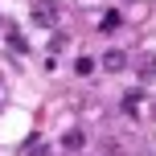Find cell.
Listing matches in <instances>:
<instances>
[{
	"instance_id": "6da1fadb",
	"label": "cell",
	"mask_w": 156,
	"mask_h": 156,
	"mask_svg": "<svg viewBox=\"0 0 156 156\" xmlns=\"http://www.w3.org/2000/svg\"><path fill=\"white\" fill-rule=\"evenodd\" d=\"M29 16H33V25H37V29H58L62 8H58V0H33Z\"/></svg>"
},
{
	"instance_id": "7a4b0ae2",
	"label": "cell",
	"mask_w": 156,
	"mask_h": 156,
	"mask_svg": "<svg viewBox=\"0 0 156 156\" xmlns=\"http://www.w3.org/2000/svg\"><path fill=\"white\" fill-rule=\"evenodd\" d=\"M99 66H103L107 74H123L127 66H132V58H127V49H107V54L99 58Z\"/></svg>"
},
{
	"instance_id": "3957f363",
	"label": "cell",
	"mask_w": 156,
	"mask_h": 156,
	"mask_svg": "<svg viewBox=\"0 0 156 156\" xmlns=\"http://www.w3.org/2000/svg\"><path fill=\"white\" fill-rule=\"evenodd\" d=\"M62 148H66V156H70V152H82V148H86V132H82V127L62 132Z\"/></svg>"
},
{
	"instance_id": "277c9868",
	"label": "cell",
	"mask_w": 156,
	"mask_h": 156,
	"mask_svg": "<svg viewBox=\"0 0 156 156\" xmlns=\"http://www.w3.org/2000/svg\"><path fill=\"white\" fill-rule=\"evenodd\" d=\"M140 103H144V90H127V94H123V111H127V115H136Z\"/></svg>"
},
{
	"instance_id": "5b68a950",
	"label": "cell",
	"mask_w": 156,
	"mask_h": 156,
	"mask_svg": "<svg viewBox=\"0 0 156 156\" xmlns=\"http://www.w3.org/2000/svg\"><path fill=\"white\" fill-rule=\"evenodd\" d=\"M140 78H156V54L140 58Z\"/></svg>"
},
{
	"instance_id": "8992f818",
	"label": "cell",
	"mask_w": 156,
	"mask_h": 156,
	"mask_svg": "<svg viewBox=\"0 0 156 156\" xmlns=\"http://www.w3.org/2000/svg\"><path fill=\"white\" fill-rule=\"evenodd\" d=\"M25 156H49V148H45V144L37 140V136H33V140L25 144Z\"/></svg>"
},
{
	"instance_id": "52a82bcc",
	"label": "cell",
	"mask_w": 156,
	"mask_h": 156,
	"mask_svg": "<svg viewBox=\"0 0 156 156\" xmlns=\"http://www.w3.org/2000/svg\"><path fill=\"white\" fill-rule=\"evenodd\" d=\"M8 45H12V49H16V54H29V41H25V37H21V33H8Z\"/></svg>"
},
{
	"instance_id": "ba28073f",
	"label": "cell",
	"mask_w": 156,
	"mask_h": 156,
	"mask_svg": "<svg viewBox=\"0 0 156 156\" xmlns=\"http://www.w3.org/2000/svg\"><path fill=\"white\" fill-rule=\"evenodd\" d=\"M103 156H127V152H123L119 140H107V144H103Z\"/></svg>"
},
{
	"instance_id": "9c48e42d",
	"label": "cell",
	"mask_w": 156,
	"mask_h": 156,
	"mask_svg": "<svg viewBox=\"0 0 156 156\" xmlns=\"http://www.w3.org/2000/svg\"><path fill=\"white\" fill-rule=\"evenodd\" d=\"M66 45H70V41H66V37H62V33H54V41H49V54H62V49H66Z\"/></svg>"
},
{
	"instance_id": "30bf717a",
	"label": "cell",
	"mask_w": 156,
	"mask_h": 156,
	"mask_svg": "<svg viewBox=\"0 0 156 156\" xmlns=\"http://www.w3.org/2000/svg\"><path fill=\"white\" fill-rule=\"evenodd\" d=\"M74 70H78V74H94V58H78Z\"/></svg>"
},
{
	"instance_id": "8fae6325",
	"label": "cell",
	"mask_w": 156,
	"mask_h": 156,
	"mask_svg": "<svg viewBox=\"0 0 156 156\" xmlns=\"http://www.w3.org/2000/svg\"><path fill=\"white\" fill-rule=\"evenodd\" d=\"M136 156H152V152H136Z\"/></svg>"
},
{
	"instance_id": "7c38bea8",
	"label": "cell",
	"mask_w": 156,
	"mask_h": 156,
	"mask_svg": "<svg viewBox=\"0 0 156 156\" xmlns=\"http://www.w3.org/2000/svg\"><path fill=\"white\" fill-rule=\"evenodd\" d=\"M70 156H78V152H70Z\"/></svg>"
}]
</instances>
